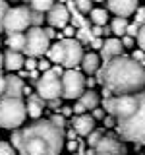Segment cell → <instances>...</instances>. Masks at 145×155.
<instances>
[{"label":"cell","instance_id":"obj_1","mask_svg":"<svg viewBox=\"0 0 145 155\" xmlns=\"http://www.w3.org/2000/svg\"><path fill=\"white\" fill-rule=\"evenodd\" d=\"M10 140L19 155H60L64 149V128L39 116L23 128H14Z\"/></svg>","mask_w":145,"mask_h":155},{"label":"cell","instance_id":"obj_2","mask_svg":"<svg viewBox=\"0 0 145 155\" xmlns=\"http://www.w3.org/2000/svg\"><path fill=\"white\" fill-rule=\"evenodd\" d=\"M103 85L112 93H137L145 89V66L128 54L112 56L103 64Z\"/></svg>","mask_w":145,"mask_h":155},{"label":"cell","instance_id":"obj_3","mask_svg":"<svg viewBox=\"0 0 145 155\" xmlns=\"http://www.w3.org/2000/svg\"><path fill=\"white\" fill-rule=\"evenodd\" d=\"M114 128L122 140L145 145V91L135 93V109L124 118H116Z\"/></svg>","mask_w":145,"mask_h":155},{"label":"cell","instance_id":"obj_4","mask_svg":"<svg viewBox=\"0 0 145 155\" xmlns=\"http://www.w3.org/2000/svg\"><path fill=\"white\" fill-rule=\"evenodd\" d=\"M25 116V101L21 97H0V128H19Z\"/></svg>","mask_w":145,"mask_h":155},{"label":"cell","instance_id":"obj_5","mask_svg":"<svg viewBox=\"0 0 145 155\" xmlns=\"http://www.w3.org/2000/svg\"><path fill=\"white\" fill-rule=\"evenodd\" d=\"M48 45H50V39L47 37L45 29L43 27H37V25H31L27 27V35H25V52L27 56H45L47 51H48Z\"/></svg>","mask_w":145,"mask_h":155},{"label":"cell","instance_id":"obj_6","mask_svg":"<svg viewBox=\"0 0 145 155\" xmlns=\"http://www.w3.org/2000/svg\"><path fill=\"white\" fill-rule=\"evenodd\" d=\"M62 99H77L85 91V78L76 68H66L60 76Z\"/></svg>","mask_w":145,"mask_h":155},{"label":"cell","instance_id":"obj_7","mask_svg":"<svg viewBox=\"0 0 145 155\" xmlns=\"http://www.w3.org/2000/svg\"><path fill=\"white\" fill-rule=\"evenodd\" d=\"M35 87L37 93L43 97L45 101L48 99H56V97H62V84H60V76L56 74L52 68L43 72L41 78L35 80Z\"/></svg>","mask_w":145,"mask_h":155},{"label":"cell","instance_id":"obj_8","mask_svg":"<svg viewBox=\"0 0 145 155\" xmlns=\"http://www.w3.org/2000/svg\"><path fill=\"white\" fill-rule=\"evenodd\" d=\"M31 27L29 21V8L27 6H16L8 8L6 16H4V31L6 33H21Z\"/></svg>","mask_w":145,"mask_h":155},{"label":"cell","instance_id":"obj_9","mask_svg":"<svg viewBox=\"0 0 145 155\" xmlns=\"http://www.w3.org/2000/svg\"><path fill=\"white\" fill-rule=\"evenodd\" d=\"M62 47H64V56H62V64L64 68H76L81 62V56H83V45L77 41L76 37H64L60 39Z\"/></svg>","mask_w":145,"mask_h":155},{"label":"cell","instance_id":"obj_10","mask_svg":"<svg viewBox=\"0 0 145 155\" xmlns=\"http://www.w3.org/2000/svg\"><path fill=\"white\" fill-rule=\"evenodd\" d=\"M95 155H128V147L124 140L110 138L105 134L95 145Z\"/></svg>","mask_w":145,"mask_h":155},{"label":"cell","instance_id":"obj_11","mask_svg":"<svg viewBox=\"0 0 145 155\" xmlns=\"http://www.w3.org/2000/svg\"><path fill=\"white\" fill-rule=\"evenodd\" d=\"M45 19L48 21V25H52L54 29H62L64 25H68L70 23V10L66 8V4L62 2H54L50 8L47 10V16Z\"/></svg>","mask_w":145,"mask_h":155},{"label":"cell","instance_id":"obj_12","mask_svg":"<svg viewBox=\"0 0 145 155\" xmlns=\"http://www.w3.org/2000/svg\"><path fill=\"white\" fill-rule=\"evenodd\" d=\"M135 109V93H124L114 97V107H112V116L114 118H124Z\"/></svg>","mask_w":145,"mask_h":155},{"label":"cell","instance_id":"obj_13","mask_svg":"<svg viewBox=\"0 0 145 155\" xmlns=\"http://www.w3.org/2000/svg\"><path fill=\"white\" fill-rule=\"evenodd\" d=\"M101 51V62H108L112 56H118V54H124V47H122V43H120V37H108V39H105L103 41V47L99 48Z\"/></svg>","mask_w":145,"mask_h":155},{"label":"cell","instance_id":"obj_14","mask_svg":"<svg viewBox=\"0 0 145 155\" xmlns=\"http://www.w3.org/2000/svg\"><path fill=\"white\" fill-rule=\"evenodd\" d=\"M106 6H108V12H112L114 16L128 18L139 6V0H106Z\"/></svg>","mask_w":145,"mask_h":155},{"label":"cell","instance_id":"obj_15","mask_svg":"<svg viewBox=\"0 0 145 155\" xmlns=\"http://www.w3.org/2000/svg\"><path fill=\"white\" fill-rule=\"evenodd\" d=\"M70 124H72V128L76 130L77 136H87L95 128V118L87 113H81V114H74V118H72Z\"/></svg>","mask_w":145,"mask_h":155},{"label":"cell","instance_id":"obj_16","mask_svg":"<svg viewBox=\"0 0 145 155\" xmlns=\"http://www.w3.org/2000/svg\"><path fill=\"white\" fill-rule=\"evenodd\" d=\"M47 109V101L43 99L39 93H29L27 95V101H25V110H27V116L31 118H39L43 116V110Z\"/></svg>","mask_w":145,"mask_h":155},{"label":"cell","instance_id":"obj_17","mask_svg":"<svg viewBox=\"0 0 145 155\" xmlns=\"http://www.w3.org/2000/svg\"><path fill=\"white\" fill-rule=\"evenodd\" d=\"M4 80H6V85H4V93L2 97H23V80L19 76H4Z\"/></svg>","mask_w":145,"mask_h":155},{"label":"cell","instance_id":"obj_18","mask_svg":"<svg viewBox=\"0 0 145 155\" xmlns=\"http://www.w3.org/2000/svg\"><path fill=\"white\" fill-rule=\"evenodd\" d=\"M4 68H6L8 72H18L23 68V54L18 51H12V48H8L6 52H4Z\"/></svg>","mask_w":145,"mask_h":155},{"label":"cell","instance_id":"obj_19","mask_svg":"<svg viewBox=\"0 0 145 155\" xmlns=\"http://www.w3.org/2000/svg\"><path fill=\"white\" fill-rule=\"evenodd\" d=\"M79 66H81V70H83L87 76H93L95 72L99 70V66H101V58H99L97 52H83Z\"/></svg>","mask_w":145,"mask_h":155},{"label":"cell","instance_id":"obj_20","mask_svg":"<svg viewBox=\"0 0 145 155\" xmlns=\"http://www.w3.org/2000/svg\"><path fill=\"white\" fill-rule=\"evenodd\" d=\"M77 101L85 107V110H93L95 107H99L101 97H99V93H95L93 89H87V91H83V93L77 97Z\"/></svg>","mask_w":145,"mask_h":155},{"label":"cell","instance_id":"obj_21","mask_svg":"<svg viewBox=\"0 0 145 155\" xmlns=\"http://www.w3.org/2000/svg\"><path fill=\"white\" fill-rule=\"evenodd\" d=\"M8 48L12 51H18V52H23L25 48V33H8V41H6Z\"/></svg>","mask_w":145,"mask_h":155},{"label":"cell","instance_id":"obj_22","mask_svg":"<svg viewBox=\"0 0 145 155\" xmlns=\"http://www.w3.org/2000/svg\"><path fill=\"white\" fill-rule=\"evenodd\" d=\"M52 64H62V56H64V47H62V41H56L54 45H48V51L45 54Z\"/></svg>","mask_w":145,"mask_h":155},{"label":"cell","instance_id":"obj_23","mask_svg":"<svg viewBox=\"0 0 145 155\" xmlns=\"http://www.w3.org/2000/svg\"><path fill=\"white\" fill-rule=\"evenodd\" d=\"M89 19L93 25H105L108 21V12L103 8H91L89 10Z\"/></svg>","mask_w":145,"mask_h":155},{"label":"cell","instance_id":"obj_24","mask_svg":"<svg viewBox=\"0 0 145 155\" xmlns=\"http://www.w3.org/2000/svg\"><path fill=\"white\" fill-rule=\"evenodd\" d=\"M128 18H122V16H116L112 21H110V31L114 33V35H118V37H122L124 33H126V27H128Z\"/></svg>","mask_w":145,"mask_h":155},{"label":"cell","instance_id":"obj_25","mask_svg":"<svg viewBox=\"0 0 145 155\" xmlns=\"http://www.w3.org/2000/svg\"><path fill=\"white\" fill-rule=\"evenodd\" d=\"M76 39L81 43V45H89V41L93 39V33H91L89 23H87V25H81V27H77V29H76Z\"/></svg>","mask_w":145,"mask_h":155},{"label":"cell","instance_id":"obj_26","mask_svg":"<svg viewBox=\"0 0 145 155\" xmlns=\"http://www.w3.org/2000/svg\"><path fill=\"white\" fill-rule=\"evenodd\" d=\"M27 2H29V8L39 10V12H47L54 4V0H27Z\"/></svg>","mask_w":145,"mask_h":155},{"label":"cell","instance_id":"obj_27","mask_svg":"<svg viewBox=\"0 0 145 155\" xmlns=\"http://www.w3.org/2000/svg\"><path fill=\"white\" fill-rule=\"evenodd\" d=\"M103 136H105V130H101V128H93V130H91V132L85 136V138H87V143H89V147H95L97 142H99Z\"/></svg>","mask_w":145,"mask_h":155},{"label":"cell","instance_id":"obj_28","mask_svg":"<svg viewBox=\"0 0 145 155\" xmlns=\"http://www.w3.org/2000/svg\"><path fill=\"white\" fill-rule=\"evenodd\" d=\"M29 21H31V25L41 27L43 21H45V12H39V10L29 8Z\"/></svg>","mask_w":145,"mask_h":155},{"label":"cell","instance_id":"obj_29","mask_svg":"<svg viewBox=\"0 0 145 155\" xmlns=\"http://www.w3.org/2000/svg\"><path fill=\"white\" fill-rule=\"evenodd\" d=\"M74 6L81 14H89V10L93 8V0H74Z\"/></svg>","mask_w":145,"mask_h":155},{"label":"cell","instance_id":"obj_30","mask_svg":"<svg viewBox=\"0 0 145 155\" xmlns=\"http://www.w3.org/2000/svg\"><path fill=\"white\" fill-rule=\"evenodd\" d=\"M48 120H50V122L54 124V126H58V128H64V126L68 124V122H66V116H62L60 113H54Z\"/></svg>","mask_w":145,"mask_h":155},{"label":"cell","instance_id":"obj_31","mask_svg":"<svg viewBox=\"0 0 145 155\" xmlns=\"http://www.w3.org/2000/svg\"><path fill=\"white\" fill-rule=\"evenodd\" d=\"M0 155H18V151L14 149L12 143L8 142H0Z\"/></svg>","mask_w":145,"mask_h":155},{"label":"cell","instance_id":"obj_32","mask_svg":"<svg viewBox=\"0 0 145 155\" xmlns=\"http://www.w3.org/2000/svg\"><path fill=\"white\" fill-rule=\"evenodd\" d=\"M8 2L6 0H0V33L4 31V16H6V12H8Z\"/></svg>","mask_w":145,"mask_h":155},{"label":"cell","instance_id":"obj_33","mask_svg":"<svg viewBox=\"0 0 145 155\" xmlns=\"http://www.w3.org/2000/svg\"><path fill=\"white\" fill-rule=\"evenodd\" d=\"M137 47L141 48V51H145V23L143 25H139V31H137Z\"/></svg>","mask_w":145,"mask_h":155},{"label":"cell","instance_id":"obj_34","mask_svg":"<svg viewBox=\"0 0 145 155\" xmlns=\"http://www.w3.org/2000/svg\"><path fill=\"white\" fill-rule=\"evenodd\" d=\"M47 107H48V109H52L54 113H58V110H60V107H62V97H56V99H48V101H47Z\"/></svg>","mask_w":145,"mask_h":155},{"label":"cell","instance_id":"obj_35","mask_svg":"<svg viewBox=\"0 0 145 155\" xmlns=\"http://www.w3.org/2000/svg\"><path fill=\"white\" fill-rule=\"evenodd\" d=\"M137 31H139V23H128V27H126V33H124V35H130V37H137Z\"/></svg>","mask_w":145,"mask_h":155},{"label":"cell","instance_id":"obj_36","mask_svg":"<svg viewBox=\"0 0 145 155\" xmlns=\"http://www.w3.org/2000/svg\"><path fill=\"white\" fill-rule=\"evenodd\" d=\"M41 60H37V70H41V72H45V70H48V68L52 66V62L48 60V58H45V56H39Z\"/></svg>","mask_w":145,"mask_h":155},{"label":"cell","instance_id":"obj_37","mask_svg":"<svg viewBox=\"0 0 145 155\" xmlns=\"http://www.w3.org/2000/svg\"><path fill=\"white\" fill-rule=\"evenodd\" d=\"M135 23H139V25H143L145 23V8H141V6H137L135 8Z\"/></svg>","mask_w":145,"mask_h":155},{"label":"cell","instance_id":"obj_38","mask_svg":"<svg viewBox=\"0 0 145 155\" xmlns=\"http://www.w3.org/2000/svg\"><path fill=\"white\" fill-rule=\"evenodd\" d=\"M120 43H122V47H124V48H134L135 39H134V37H130V35H122V37H120Z\"/></svg>","mask_w":145,"mask_h":155},{"label":"cell","instance_id":"obj_39","mask_svg":"<svg viewBox=\"0 0 145 155\" xmlns=\"http://www.w3.org/2000/svg\"><path fill=\"white\" fill-rule=\"evenodd\" d=\"M132 58L135 62H139V64H145V51H141V48H135V51L132 52Z\"/></svg>","mask_w":145,"mask_h":155},{"label":"cell","instance_id":"obj_40","mask_svg":"<svg viewBox=\"0 0 145 155\" xmlns=\"http://www.w3.org/2000/svg\"><path fill=\"white\" fill-rule=\"evenodd\" d=\"M23 66H25L27 70H35V68H37V58H35V56L23 58Z\"/></svg>","mask_w":145,"mask_h":155},{"label":"cell","instance_id":"obj_41","mask_svg":"<svg viewBox=\"0 0 145 155\" xmlns=\"http://www.w3.org/2000/svg\"><path fill=\"white\" fill-rule=\"evenodd\" d=\"M103 124H105V128H114V126H116V118L112 114H106V116H103Z\"/></svg>","mask_w":145,"mask_h":155},{"label":"cell","instance_id":"obj_42","mask_svg":"<svg viewBox=\"0 0 145 155\" xmlns=\"http://www.w3.org/2000/svg\"><path fill=\"white\" fill-rule=\"evenodd\" d=\"M62 29H64V31H62V35H64V37H68V39H70V37H76V27L74 25H70V23H68V25H64Z\"/></svg>","mask_w":145,"mask_h":155},{"label":"cell","instance_id":"obj_43","mask_svg":"<svg viewBox=\"0 0 145 155\" xmlns=\"http://www.w3.org/2000/svg\"><path fill=\"white\" fill-rule=\"evenodd\" d=\"M89 45L93 47L95 51H99V48L103 47V39H101V37H93V39H91V41H89Z\"/></svg>","mask_w":145,"mask_h":155},{"label":"cell","instance_id":"obj_44","mask_svg":"<svg viewBox=\"0 0 145 155\" xmlns=\"http://www.w3.org/2000/svg\"><path fill=\"white\" fill-rule=\"evenodd\" d=\"M91 116H93L95 120H103V116H105V109H99V107H95V109H93V114H91Z\"/></svg>","mask_w":145,"mask_h":155},{"label":"cell","instance_id":"obj_45","mask_svg":"<svg viewBox=\"0 0 145 155\" xmlns=\"http://www.w3.org/2000/svg\"><path fill=\"white\" fill-rule=\"evenodd\" d=\"M45 33H47V37H48V39H56V37H58V31H56V29L52 27V25L45 27Z\"/></svg>","mask_w":145,"mask_h":155},{"label":"cell","instance_id":"obj_46","mask_svg":"<svg viewBox=\"0 0 145 155\" xmlns=\"http://www.w3.org/2000/svg\"><path fill=\"white\" fill-rule=\"evenodd\" d=\"M72 109H74V114H81V113H85V107L81 105L77 99H76V103H74V107H72Z\"/></svg>","mask_w":145,"mask_h":155},{"label":"cell","instance_id":"obj_47","mask_svg":"<svg viewBox=\"0 0 145 155\" xmlns=\"http://www.w3.org/2000/svg\"><path fill=\"white\" fill-rule=\"evenodd\" d=\"M62 116H74V109L72 107H60V110H58Z\"/></svg>","mask_w":145,"mask_h":155},{"label":"cell","instance_id":"obj_48","mask_svg":"<svg viewBox=\"0 0 145 155\" xmlns=\"http://www.w3.org/2000/svg\"><path fill=\"white\" fill-rule=\"evenodd\" d=\"M91 33H93V37H101L103 35V25H93L91 27Z\"/></svg>","mask_w":145,"mask_h":155},{"label":"cell","instance_id":"obj_49","mask_svg":"<svg viewBox=\"0 0 145 155\" xmlns=\"http://www.w3.org/2000/svg\"><path fill=\"white\" fill-rule=\"evenodd\" d=\"M77 145H79V143H77V140H70V142H68V149L74 153V151H77Z\"/></svg>","mask_w":145,"mask_h":155},{"label":"cell","instance_id":"obj_50","mask_svg":"<svg viewBox=\"0 0 145 155\" xmlns=\"http://www.w3.org/2000/svg\"><path fill=\"white\" fill-rule=\"evenodd\" d=\"M64 138H70V140H77V134H76V130L72 128V130H68V132H64Z\"/></svg>","mask_w":145,"mask_h":155},{"label":"cell","instance_id":"obj_51","mask_svg":"<svg viewBox=\"0 0 145 155\" xmlns=\"http://www.w3.org/2000/svg\"><path fill=\"white\" fill-rule=\"evenodd\" d=\"M101 93H103V99H105V97H112V95H114L112 91H110L108 87H105V85H103V91H101Z\"/></svg>","mask_w":145,"mask_h":155},{"label":"cell","instance_id":"obj_52","mask_svg":"<svg viewBox=\"0 0 145 155\" xmlns=\"http://www.w3.org/2000/svg\"><path fill=\"white\" fill-rule=\"evenodd\" d=\"M95 84H97V81H95V78H87V80H85V85L89 87V89H91V87H93Z\"/></svg>","mask_w":145,"mask_h":155},{"label":"cell","instance_id":"obj_53","mask_svg":"<svg viewBox=\"0 0 145 155\" xmlns=\"http://www.w3.org/2000/svg\"><path fill=\"white\" fill-rule=\"evenodd\" d=\"M4 85H6V80H4V76H0V97L4 93Z\"/></svg>","mask_w":145,"mask_h":155},{"label":"cell","instance_id":"obj_54","mask_svg":"<svg viewBox=\"0 0 145 155\" xmlns=\"http://www.w3.org/2000/svg\"><path fill=\"white\" fill-rule=\"evenodd\" d=\"M83 155H95V147H89L87 151H83Z\"/></svg>","mask_w":145,"mask_h":155},{"label":"cell","instance_id":"obj_55","mask_svg":"<svg viewBox=\"0 0 145 155\" xmlns=\"http://www.w3.org/2000/svg\"><path fill=\"white\" fill-rule=\"evenodd\" d=\"M2 68H4V54L0 52V70H2Z\"/></svg>","mask_w":145,"mask_h":155},{"label":"cell","instance_id":"obj_56","mask_svg":"<svg viewBox=\"0 0 145 155\" xmlns=\"http://www.w3.org/2000/svg\"><path fill=\"white\" fill-rule=\"evenodd\" d=\"M72 155H83V153H79V151H74V153H72Z\"/></svg>","mask_w":145,"mask_h":155},{"label":"cell","instance_id":"obj_57","mask_svg":"<svg viewBox=\"0 0 145 155\" xmlns=\"http://www.w3.org/2000/svg\"><path fill=\"white\" fill-rule=\"evenodd\" d=\"M93 2H105V0H93Z\"/></svg>","mask_w":145,"mask_h":155},{"label":"cell","instance_id":"obj_58","mask_svg":"<svg viewBox=\"0 0 145 155\" xmlns=\"http://www.w3.org/2000/svg\"><path fill=\"white\" fill-rule=\"evenodd\" d=\"M139 155H145V151H143V153H139Z\"/></svg>","mask_w":145,"mask_h":155},{"label":"cell","instance_id":"obj_59","mask_svg":"<svg viewBox=\"0 0 145 155\" xmlns=\"http://www.w3.org/2000/svg\"><path fill=\"white\" fill-rule=\"evenodd\" d=\"M0 45H2V41H0Z\"/></svg>","mask_w":145,"mask_h":155},{"label":"cell","instance_id":"obj_60","mask_svg":"<svg viewBox=\"0 0 145 155\" xmlns=\"http://www.w3.org/2000/svg\"><path fill=\"white\" fill-rule=\"evenodd\" d=\"M143 66H145V64H143Z\"/></svg>","mask_w":145,"mask_h":155}]
</instances>
